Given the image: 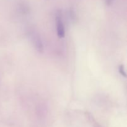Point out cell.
<instances>
[{
  "instance_id": "4",
  "label": "cell",
  "mask_w": 127,
  "mask_h": 127,
  "mask_svg": "<svg viewBox=\"0 0 127 127\" xmlns=\"http://www.w3.org/2000/svg\"><path fill=\"white\" fill-rule=\"evenodd\" d=\"M112 1L113 0H105V4H106L107 6H110V5H111Z\"/></svg>"
},
{
  "instance_id": "3",
  "label": "cell",
  "mask_w": 127,
  "mask_h": 127,
  "mask_svg": "<svg viewBox=\"0 0 127 127\" xmlns=\"http://www.w3.org/2000/svg\"><path fill=\"white\" fill-rule=\"evenodd\" d=\"M119 73H120V74L122 75L124 77H125V78H126L127 74H126V72H125V68H124V66L123 65V64H120V65L119 66Z\"/></svg>"
},
{
  "instance_id": "2",
  "label": "cell",
  "mask_w": 127,
  "mask_h": 127,
  "mask_svg": "<svg viewBox=\"0 0 127 127\" xmlns=\"http://www.w3.org/2000/svg\"><path fill=\"white\" fill-rule=\"evenodd\" d=\"M34 43H35V47L36 50L38 51L39 53H42L43 52V44H42V40L40 38L38 37V36H36L34 38Z\"/></svg>"
},
{
  "instance_id": "1",
  "label": "cell",
  "mask_w": 127,
  "mask_h": 127,
  "mask_svg": "<svg viewBox=\"0 0 127 127\" xmlns=\"http://www.w3.org/2000/svg\"><path fill=\"white\" fill-rule=\"evenodd\" d=\"M56 27H57V33L60 38H64L65 36V31L62 20V13L61 11H57L56 15Z\"/></svg>"
}]
</instances>
